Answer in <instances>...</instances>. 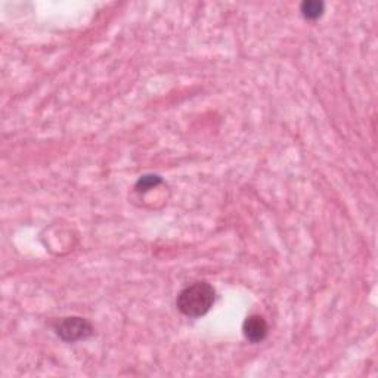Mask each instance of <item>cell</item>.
Segmentation results:
<instances>
[{
	"instance_id": "cell-3",
	"label": "cell",
	"mask_w": 378,
	"mask_h": 378,
	"mask_svg": "<svg viewBox=\"0 0 378 378\" xmlns=\"http://www.w3.org/2000/svg\"><path fill=\"white\" fill-rule=\"evenodd\" d=\"M269 327L266 319L260 315H251L244 320L242 334L251 343H260L268 337Z\"/></svg>"
},
{
	"instance_id": "cell-5",
	"label": "cell",
	"mask_w": 378,
	"mask_h": 378,
	"mask_svg": "<svg viewBox=\"0 0 378 378\" xmlns=\"http://www.w3.org/2000/svg\"><path fill=\"white\" fill-rule=\"evenodd\" d=\"M162 182L163 179L157 175H145L139 177V181L135 185V189L138 192H147L149 189L158 186Z\"/></svg>"
},
{
	"instance_id": "cell-2",
	"label": "cell",
	"mask_w": 378,
	"mask_h": 378,
	"mask_svg": "<svg viewBox=\"0 0 378 378\" xmlns=\"http://www.w3.org/2000/svg\"><path fill=\"white\" fill-rule=\"evenodd\" d=\"M53 331L65 343H75L93 336V327L89 320L79 316H68L56 320L53 324Z\"/></svg>"
},
{
	"instance_id": "cell-1",
	"label": "cell",
	"mask_w": 378,
	"mask_h": 378,
	"mask_svg": "<svg viewBox=\"0 0 378 378\" xmlns=\"http://www.w3.org/2000/svg\"><path fill=\"white\" fill-rule=\"evenodd\" d=\"M216 291L209 282H194L185 287L176 299V306L188 318H201L213 307Z\"/></svg>"
},
{
	"instance_id": "cell-4",
	"label": "cell",
	"mask_w": 378,
	"mask_h": 378,
	"mask_svg": "<svg viewBox=\"0 0 378 378\" xmlns=\"http://www.w3.org/2000/svg\"><path fill=\"white\" fill-rule=\"evenodd\" d=\"M324 11H325V5L324 2H319V0H306V2H303L300 6L301 15L310 21H315L318 18L323 16Z\"/></svg>"
}]
</instances>
